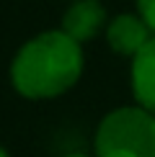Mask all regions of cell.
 <instances>
[{
	"instance_id": "6da1fadb",
	"label": "cell",
	"mask_w": 155,
	"mask_h": 157,
	"mask_svg": "<svg viewBox=\"0 0 155 157\" xmlns=\"http://www.w3.org/2000/svg\"><path fill=\"white\" fill-rule=\"evenodd\" d=\"M83 44L62 29L42 31L16 52L10 62V82L29 101H47L67 93L83 75Z\"/></svg>"
},
{
	"instance_id": "7a4b0ae2",
	"label": "cell",
	"mask_w": 155,
	"mask_h": 157,
	"mask_svg": "<svg viewBox=\"0 0 155 157\" xmlns=\"http://www.w3.org/2000/svg\"><path fill=\"white\" fill-rule=\"evenodd\" d=\"M96 157H155V113L121 106L96 129Z\"/></svg>"
},
{
	"instance_id": "3957f363",
	"label": "cell",
	"mask_w": 155,
	"mask_h": 157,
	"mask_svg": "<svg viewBox=\"0 0 155 157\" xmlns=\"http://www.w3.org/2000/svg\"><path fill=\"white\" fill-rule=\"evenodd\" d=\"M109 16L101 0H73L70 8L62 13L60 29L78 44H85L96 39L101 31H106Z\"/></svg>"
},
{
	"instance_id": "277c9868",
	"label": "cell",
	"mask_w": 155,
	"mask_h": 157,
	"mask_svg": "<svg viewBox=\"0 0 155 157\" xmlns=\"http://www.w3.org/2000/svg\"><path fill=\"white\" fill-rule=\"evenodd\" d=\"M103 34H106L109 47H111L116 54L129 57V59L155 36L153 29L145 23V18H142L140 13H119V16H114Z\"/></svg>"
},
{
	"instance_id": "5b68a950",
	"label": "cell",
	"mask_w": 155,
	"mask_h": 157,
	"mask_svg": "<svg viewBox=\"0 0 155 157\" xmlns=\"http://www.w3.org/2000/svg\"><path fill=\"white\" fill-rule=\"evenodd\" d=\"M132 93L140 108L155 113V36L132 57Z\"/></svg>"
},
{
	"instance_id": "8992f818",
	"label": "cell",
	"mask_w": 155,
	"mask_h": 157,
	"mask_svg": "<svg viewBox=\"0 0 155 157\" xmlns=\"http://www.w3.org/2000/svg\"><path fill=\"white\" fill-rule=\"evenodd\" d=\"M137 13L145 18V23L155 34V0H137Z\"/></svg>"
},
{
	"instance_id": "52a82bcc",
	"label": "cell",
	"mask_w": 155,
	"mask_h": 157,
	"mask_svg": "<svg viewBox=\"0 0 155 157\" xmlns=\"http://www.w3.org/2000/svg\"><path fill=\"white\" fill-rule=\"evenodd\" d=\"M0 157H10V155H8V152H5V149H3V147H0Z\"/></svg>"
},
{
	"instance_id": "ba28073f",
	"label": "cell",
	"mask_w": 155,
	"mask_h": 157,
	"mask_svg": "<svg viewBox=\"0 0 155 157\" xmlns=\"http://www.w3.org/2000/svg\"><path fill=\"white\" fill-rule=\"evenodd\" d=\"M67 157H88V155H67Z\"/></svg>"
}]
</instances>
